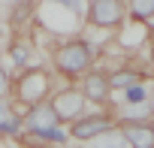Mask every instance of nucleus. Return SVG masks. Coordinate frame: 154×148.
Wrapping results in <instances>:
<instances>
[{
	"label": "nucleus",
	"instance_id": "9",
	"mask_svg": "<svg viewBox=\"0 0 154 148\" xmlns=\"http://www.w3.org/2000/svg\"><path fill=\"white\" fill-rule=\"evenodd\" d=\"M127 12L136 21H151L154 18V0H127Z\"/></svg>",
	"mask_w": 154,
	"mask_h": 148
},
{
	"label": "nucleus",
	"instance_id": "3",
	"mask_svg": "<svg viewBox=\"0 0 154 148\" xmlns=\"http://www.w3.org/2000/svg\"><path fill=\"white\" fill-rule=\"evenodd\" d=\"M127 18V3L124 0H91L88 21L94 27H118Z\"/></svg>",
	"mask_w": 154,
	"mask_h": 148
},
{
	"label": "nucleus",
	"instance_id": "15",
	"mask_svg": "<svg viewBox=\"0 0 154 148\" xmlns=\"http://www.w3.org/2000/svg\"><path fill=\"white\" fill-rule=\"evenodd\" d=\"M145 97H148V94H145V85H133V88H127V91H124V100H127L130 106H142V103H145Z\"/></svg>",
	"mask_w": 154,
	"mask_h": 148
},
{
	"label": "nucleus",
	"instance_id": "7",
	"mask_svg": "<svg viewBox=\"0 0 154 148\" xmlns=\"http://www.w3.org/2000/svg\"><path fill=\"white\" fill-rule=\"evenodd\" d=\"M121 133L130 148H154V124L151 121H124Z\"/></svg>",
	"mask_w": 154,
	"mask_h": 148
},
{
	"label": "nucleus",
	"instance_id": "6",
	"mask_svg": "<svg viewBox=\"0 0 154 148\" xmlns=\"http://www.w3.org/2000/svg\"><path fill=\"white\" fill-rule=\"evenodd\" d=\"M21 121H24V130L30 136H39V133H45V130H51V127L60 124L57 115H54V109H51V103H36Z\"/></svg>",
	"mask_w": 154,
	"mask_h": 148
},
{
	"label": "nucleus",
	"instance_id": "8",
	"mask_svg": "<svg viewBox=\"0 0 154 148\" xmlns=\"http://www.w3.org/2000/svg\"><path fill=\"white\" fill-rule=\"evenodd\" d=\"M82 94L94 103H109V94H112V85L103 72H85L82 79Z\"/></svg>",
	"mask_w": 154,
	"mask_h": 148
},
{
	"label": "nucleus",
	"instance_id": "14",
	"mask_svg": "<svg viewBox=\"0 0 154 148\" xmlns=\"http://www.w3.org/2000/svg\"><path fill=\"white\" fill-rule=\"evenodd\" d=\"M21 127H24V121L18 115H9V118L0 121V133H3V136H15V133H21Z\"/></svg>",
	"mask_w": 154,
	"mask_h": 148
},
{
	"label": "nucleus",
	"instance_id": "18",
	"mask_svg": "<svg viewBox=\"0 0 154 148\" xmlns=\"http://www.w3.org/2000/svg\"><path fill=\"white\" fill-rule=\"evenodd\" d=\"M3 118H6V106H3V103H0V121H3Z\"/></svg>",
	"mask_w": 154,
	"mask_h": 148
},
{
	"label": "nucleus",
	"instance_id": "16",
	"mask_svg": "<svg viewBox=\"0 0 154 148\" xmlns=\"http://www.w3.org/2000/svg\"><path fill=\"white\" fill-rule=\"evenodd\" d=\"M30 6H33V0H21V3L15 6V12H12V18H9V21H12V24L24 21V18H27V12H30Z\"/></svg>",
	"mask_w": 154,
	"mask_h": 148
},
{
	"label": "nucleus",
	"instance_id": "10",
	"mask_svg": "<svg viewBox=\"0 0 154 148\" xmlns=\"http://www.w3.org/2000/svg\"><path fill=\"white\" fill-rule=\"evenodd\" d=\"M109 85L127 91V88H133V85H142V76H139L136 69H118V72H112V76H109Z\"/></svg>",
	"mask_w": 154,
	"mask_h": 148
},
{
	"label": "nucleus",
	"instance_id": "2",
	"mask_svg": "<svg viewBox=\"0 0 154 148\" xmlns=\"http://www.w3.org/2000/svg\"><path fill=\"white\" fill-rule=\"evenodd\" d=\"M45 94H48V72L45 69H24L21 79L15 82V97L30 109L36 103H42Z\"/></svg>",
	"mask_w": 154,
	"mask_h": 148
},
{
	"label": "nucleus",
	"instance_id": "12",
	"mask_svg": "<svg viewBox=\"0 0 154 148\" xmlns=\"http://www.w3.org/2000/svg\"><path fill=\"white\" fill-rule=\"evenodd\" d=\"M51 3L72 12V15H85V18H88V9H91V0H51Z\"/></svg>",
	"mask_w": 154,
	"mask_h": 148
},
{
	"label": "nucleus",
	"instance_id": "1",
	"mask_svg": "<svg viewBox=\"0 0 154 148\" xmlns=\"http://www.w3.org/2000/svg\"><path fill=\"white\" fill-rule=\"evenodd\" d=\"M51 60H54L57 72H63V76H82L94 63V51H91V45L85 39H69V42L54 48Z\"/></svg>",
	"mask_w": 154,
	"mask_h": 148
},
{
	"label": "nucleus",
	"instance_id": "17",
	"mask_svg": "<svg viewBox=\"0 0 154 148\" xmlns=\"http://www.w3.org/2000/svg\"><path fill=\"white\" fill-rule=\"evenodd\" d=\"M9 94V76H6V69L0 66V97H6Z\"/></svg>",
	"mask_w": 154,
	"mask_h": 148
},
{
	"label": "nucleus",
	"instance_id": "4",
	"mask_svg": "<svg viewBox=\"0 0 154 148\" xmlns=\"http://www.w3.org/2000/svg\"><path fill=\"white\" fill-rule=\"evenodd\" d=\"M85 103H88V97H85L82 91L66 88V91H57V94H54L51 109H54L57 121H72V124H75V121L85 115Z\"/></svg>",
	"mask_w": 154,
	"mask_h": 148
},
{
	"label": "nucleus",
	"instance_id": "11",
	"mask_svg": "<svg viewBox=\"0 0 154 148\" xmlns=\"http://www.w3.org/2000/svg\"><path fill=\"white\" fill-rule=\"evenodd\" d=\"M91 148H127V139H124L121 130H109V133H103L100 139H94Z\"/></svg>",
	"mask_w": 154,
	"mask_h": 148
},
{
	"label": "nucleus",
	"instance_id": "19",
	"mask_svg": "<svg viewBox=\"0 0 154 148\" xmlns=\"http://www.w3.org/2000/svg\"><path fill=\"white\" fill-rule=\"evenodd\" d=\"M151 63H154V42H151Z\"/></svg>",
	"mask_w": 154,
	"mask_h": 148
},
{
	"label": "nucleus",
	"instance_id": "13",
	"mask_svg": "<svg viewBox=\"0 0 154 148\" xmlns=\"http://www.w3.org/2000/svg\"><path fill=\"white\" fill-rule=\"evenodd\" d=\"M9 57H12L15 66H27V60H30V48H27L24 42H15V45H9Z\"/></svg>",
	"mask_w": 154,
	"mask_h": 148
},
{
	"label": "nucleus",
	"instance_id": "5",
	"mask_svg": "<svg viewBox=\"0 0 154 148\" xmlns=\"http://www.w3.org/2000/svg\"><path fill=\"white\" fill-rule=\"evenodd\" d=\"M109 130H115V121L109 115H82L69 127V136L79 139V142H94V139H100Z\"/></svg>",
	"mask_w": 154,
	"mask_h": 148
}]
</instances>
